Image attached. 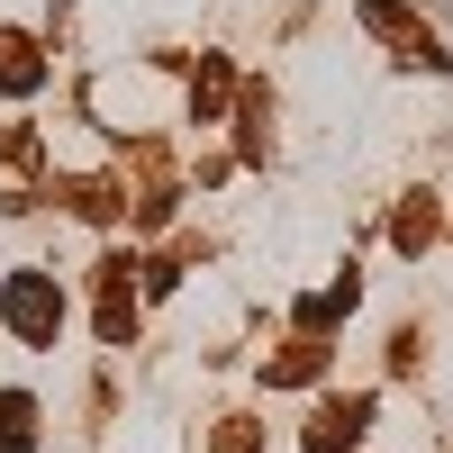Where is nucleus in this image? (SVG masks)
Segmentation results:
<instances>
[{
	"label": "nucleus",
	"instance_id": "1",
	"mask_svg": "<svg viewBox=\"0 0 453 453\" xmlns=\"http://www.w3.org/2000/svg\"><path fill=\"white\" fill-rule=\"evenodd\" d=\"M55 318H64V299H55L46 281H27V273H19V281H10V326L46 345V335H55Z\"/></svg>",
	"mask_w": 453,
	"mask_h": 453
}]
</instances>
